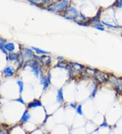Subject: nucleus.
Returning a JSON list of instances; mask_svg holds the SVG:
<instances>
[{
	"mask_svg": "<svg viewBox=\"0 0 122 134\" xmlns=\"http://www.w3.org/2000/svg\"><path fill=\"white\" fill-rule=\"evenodd\" d=\"M62 16L68 20H73L74 21L77 20L79 16V13L78 10L74 7H70L67 9L65 12L62 14Z\"/></svg>",
	"mask_w": 122,
	"mask_h": 134,
	"instance_id": "39448f33",
	"label": "nucleus"
},
{
	"mask_svg": "<svg viewBox=\"0 0 122 134\" xmlns=\"http://www.w3.org/2000/svg\"><path fill=\"white\" fill-rule=\"evenodd\" d=\"M102 24L103 25H105V26H106V27H107L109 28H121L119 26H118V25H113V24H111L107 23V22H105V21H102Z\"/></svg>",
	"mask_w": 122,
	"mask_h": 134,
	"instance_id": "aec40b11",
	"label": "nucleus"
},
{
	"mask_svg": "<svg viewBox=\"0 0 122 134\" xmlns=\"http://www.w3.org/2000/svg\"><path fill=\"white\" fill-rule=\"evenodd\" d=\"M25 65L29 66L31 68L32 72L34 73V75L37 78L40 77V71H41V64L37 60H29V61H27V63L25 64Z\"/></svg>",
	"mask_w": 122,
	"mask_h": 134,
	"instance_id": "20e7f679",
	"label": "nucleus"
},
{
	"mask_svg": "<svg viewBox=\"0 0 122 134\" xmlns=\"http://www.w3.org/2000/svg\"><path fill=\"white\" fill-rule=\"evenodd\" d=\"M30 118H31V116H30V114H29L28 111H25L23 112V115H22V117H21L20 121L23 123L27 122L30 119Z\"/></svg>",
	"mask_w": 122,
	"mask_h": 134,
	"instance_id": "2eb2a0df",
	"label": "nucleus"
},
{
	"mask_svg": "<svg viewBox=\"0 0 122 134\" xmlns=\"http://www.w3.org/2000/svg\"><path fill=\"white\" fill-rule=\"evenodd\" d=\"M54 67L55 68H63V69H65V70L69 71V68H70V64H69V62L64 60L63 61H58L57 64Z\"/></svg>",
	"mask_w": 122,
	"mask_h": 134,
	"instance_id": "9d476101",
	"label": "nucleus"
},
{
	"mask_svg": "<svg viewBox=\"0 0 122 134\" xmlns=\"http://www.w3.org/2000/svg\"><path fill=\"white\" fill-rule=\"evenodd\" d=\"M69 1L67 0H63L60 1L59 2H55L51 4L47 7V10L51 11L54 13H64L69 8Z\"/></svg>",
	"mask_w": 122,
	"mask_h": 134,
	"instance_id": "f257e3e1",
	"label": "nucleus"
},
{
	"mask_svg": "<svg viewBox=\"0 0 122 134\" xmlns=\"http://www.w3.org/2000/svg\"><path fill=\"white\" fill-rule=\"evenodd\" d=\"M56 59L58 60V61H63L64 60V58L63 56H58L56 57Z\"/></svg>",
	"mask_w": 122,
	"mask_h": 134,
	"instance_id": "cd10ccee",
	"label": "nucleus"
},
{
	"mask_svg": "<svg viewBox=\"0 0 122 134\" xmlns=\"http://www.w3.org/2000/svg\"><path fill=\"white\" fill-rule=\"evenodd\" d=\"M18 56H19L18 54H17V53H14V52H11V53H10L9 55H8V58H9V60H10V61H14V60H16L18 59Z\"/></svg>",
	"mask_w": 122,
	"mask_h": 134,
	"instance_id": "a211bd4d",
	"label": "nucleus"
},
{
	"mask_svg": "<svg viewBox=\"0 0 122 134\" xmlns=\"http://www.w3.org/2000/svg\"><path fill=\"white\" fill-rule=\"evenodd\" d=\"M31 4H35L36 6H40L41 4H42V2L43 1V0H28Z\"/></svg>",
	"mask_w": 122,
	"mask_h": 134,
	"instance_id": "412c9836",
	"label": "nucleus"
},
{
	"mask_svg": "<svg viewBox=\"0 0 122 134\" xmlns=\"http://www.w3.org/2000/svg\"><path fill=\"white\" fill-rule=\"evenodd\" d=\"M108 82L119 92H122V77H117L113 74L109 73Z\"/></svg>",
	"mask_w": 122,
	"mask_h": 134,
	"instance_id": "7ed1b4c3",
	"label": "nucleus"
},
{
	"mask_svg": "<svg viewBox=\"0 0 122 134\" xmlns=\"http://www.w3.org/2000/svg\"><path fill=\"white\" fill-rule=\"evenodd\" d=\"M5 47H6V50L9 51L10 53L13 52V51L15 50V45H14V44H13V43H7V44H5Z\"/></svg>",
	"mask_w": 122,
	"mask_h": 134,
	"instance_id": "dca6fc26",
	"label": "nucleus"
},
{
	"mask_svg": "<svg viewBox=\"0 0 122 134\" xmlns=\"http://www.w3.org/2000/svg\"><path fill=\"white\" fill-rule=\"evenodd\" d=\"M121 37H122V33H121Z\"/></svg>",
	"mask_w": 122,
	"mask_h": 134,
	"instance_id": "7c9ffc66",
	"label": "nucleus"
},
{
	"mask_svg": "<svg viewBox=\"0 0 122 134\" xmlns=\"http://www.w3.org/2000/svg\"><path fill=\"white\" fill-rule=\"evenodd\" d=\"M31 49L35 52L37 54H38V55H47V54H50V51L43 50H41V49L38 48V47H32Z\"/></svg>",
	"mask_w": 122,
	"mask_h": 134,
	"instance_id": "4468645a",
	"label": "nucleus"
},
{
	"mask_svg": "<svg viewBox=\"0 0 122 134\" xmlns=\"http://www.w3.org/2000/svg\"><path fill=\"white\" fill-rule=\"evenodd\" d=\"M33 59L37 60L42 67H49L52 63V58L50 56L42 55L41 56H35Z\"/></svg>",
	"mask_w": 122,
	"mask_h": 134,
	"instance_id": "0eeeda50",
	"label": "nucleus"
},
{
	"mask_svg": "<svg viewBox=\"0 0 122 134\" xmlns=\"http://www.w3.org/2000/svg\"><path fill=\"white\" fill-rule=\"evenodd\" d=\"M108 75H109V73L96 70L94 75L95 82L98 84H103L106 82H108Z\"/></svg>",
	"mask_w": 122,
	"mask_h": 134,
	"instance_id": "423d86ee",
	"label": "nucleus"
},
{
	"mask_svg": "<svg viewBox=\"0 0 122 134\" xmlns=\"http://www.w3.org/2000/svg\"><path fill=\"white\" fill-rule=\"evenodd\" d=\"M76 112L79 115H83V111H82V105L81 104H79L77 108H76Z\"/></svg>",
	"mask_w": 122,
	"mask_h": 134,
	"instance_id": "5701e85b",
	"label": "nucleus"
},
{
	"mask_svg": "<svg viewBox=\"0 0 122 134\" xmlns=\"http://www.w3.org/2000/svg\"><path fill=\"white\" fill-rule=\"evenodd\" d=\"M69 106L71 107V108H73V109H76L77 106V104H76V103H71V104H70Z\"/></svg>",
	"mask_w": 122,
	"mask_h": 134,
	"instance_id": "a878e982",
	"label": "nucleus"
},
{
	"mask_svg": "<svg viewBox=\"0 0 122 134\" xmlns=\"http://www.w3.org/2000/svg\"><path fill=\"white\" fill-rule=\"evenodd\" d=\"M95 28H96L97 30H99V31H104L105 30V27H103V24H100V25H98V26H96L94 27Z\"/></svg>",
	"mask_w": 122,
	"mask_h": 134,
	"instance_id": "b1692460",
	"label": "nucleus"
},
{
	"mask_svg": "<svg viewBox=\"0 0 122 134\" xmlns=\"http://www.w3.org/2000/svg\"><path fill=\"white\" fill-rule=\"evenodd\" d=\"M97 90H98V83L95 82L94 84V87H93V89H92V92H91L90 98H94V96L96 95V94Z\"/></svg>",
	"mask_w": 122,
	"mask_h": 134,
	"instance_id": "6ab92c4d",
	"label": "nucleus"
},
{
	"mask_svg": "<svg viewBox=\"0 0 122 134\" xmlns=\"http://www.w3.org/2000/svg\"><path fill=\"white\" fill-rule=\"evenodd\" d=\"M70 68L69 70V77H72L73 75H82L83 72L86 69V67L83 64L75 62H69Z\"/></svg>",
	"mask_w": 122,
	"mask_h": 134,
	"instance_id": "f03ea898",
	"label": "nucleus"
},
{
	"mask_svg": "<svg viewBox=\"0 0 122 134\" xmlns=\"http://www.w3.org/2000/svg\"><path fill=\"white\" fill-rule=\"evenodd\" d=\"M40 83H41V85L43 86V91H46L47 88L49 87V85H50L51 83L49 82V81H48V79H47V76H46V75L41 74V75L40 76Z\"/></svg>",
	"mask_w": 122,
	"mask_h": 134,
	"instance_id": "6e6552de",
	"label": "nucleus"
},
{
	"mask_svg": "<svg viewBox=\"0 0 122 134\" xmlns=\"http://www.w3.org/2000/svg\"><path fill=\"white\" fill-rule=\"evenodd\" d=\"M56 102L58 104H62L64 102V94H63V88L61 87L57 91L56 94Z\"/></svg>",
	"mask_w": 122,
	"mask_h": 134,
	"instance_id": "9b49d317",
	"label": "nucleus"
},
{
	"mask_svg": "<svg viewBox=\"0 0 122 134\" xmlns=\"http://www.w3.org/2000/svg\"><path fill=\"white\" fill-rule=\"evenodd\" d=\"M0 134H6V132L4 130H0Z\"/></svg>",
	"mask_w": 122,
	"mask_h": 134,
	"instance_id": "c756f323",
	"label": "nucleus"
},
{
	"mask_svg": "<svg viewBox=\"0 0 122 134\" xmlns=\"http://www.w3.org/2000/svg\"><path fill=\"white\" fill-rule=\"evenodd\" d=\"M100 127H109V125L107 124V123L106 122V121H105H105H103L102 124L100 125Z\"/></svg>",
	"mask_w": 122,
	"mask_h": 134,
	"instance_id": "bb28decb",
	"label": "nucleus"
},
{
	"mask_svg": "<svg viewBox=\"0 0 122 134\" xmlns=\"http://www.w3.org/2000/svg\"><path fill=\"white\" fill-rule=\"evenodd\" d=\"M23 57L26 59L31 60V58H33L35 54H34V51L32 50L31 48H24L23 50Z\"/></svg>",
	"mask_w": 122,
	"mask_h": 134,
	"instance_id": "1a4fd4ad",
	"label": "nucleus"
},
{
	"mask_svg": "<svg viewBox=\"0 0 122 134\" xmlns=\"http://www.w3.org/2000/svg\"><path fill=\"white\" fill-rule=\"evenodd\" d=\"M15 100H16V102H18L22 104H25L24 101V100L23 99V98H22L21 96H20V97H19V98H18V99H16Z\"/></svg>",
	"mask_w": 122,
	"mask_h": 134,
	"instance_id": "393cba45",
	"label": "nucleus"
},
{
	"mask_svg": "<svg viewBox=\"0 0 122 134\" xmlns=\"http://www.w3.org/2000/svg\"><path fill=\"white\" fill-rule=\"evenodd\" d=\"M15 73V69L12 67H7L4 69V73L6 77H12Z\"/></svg>",
	"mask_w": 122,
	"mask_h": 134,
	"instance_id": "ddd939ff",
	"label": "nucleus"
},
{
	"mask_svg": "<svg viewBox=\"0 0 122 134\" xmlns=\"http://www.w3.org/2000/svg\"><path fill=\"white\" fill-rule=\"evenodd\" d=\"M41 106H42V103L39 100H34L33 101L29 103L27 105L28 108H35Z\"/></svg>",
	"mask_w": 122,
	"mask_h": 134,
	"instance_id": "f8f14e48",
	"label": "nucleus"
},
{
	"mask_svg": "<svg viewBox=\"0 0 122 134\" xmlns=\"http://www.w3.org/2000/svg\"><path fill=\"white\" fill-rule=\"evenodd\" d=\"M6 43V40L1 39H0V50L2 51L3 53H4L5 54H7V50L5 47V44Z\"/></svg>",
	"mask_w": 122,
	"mask_h": 134,
	"instance_id": "f3484780",
	"label": "nucleus"
},
{
	"mask_svg": "<svg viewBox=\"0 0 122 134\" xmlns=\"http://www.w3.org/2000/svg\"><path fill=\"white\" fill-rule=\"evenodd\" d=\"M118 8H122V0H119V3H118Z\"/></svg>",
	"mask_w": 122,
	"mask_h": 134,
	"instance_id": "c85d7f7f",
	"label": "nucleus"
},
{
	"mask_svg": "<svg viewBox=\"0 0 122 134\" xmlns=\"http://www.w3.org/2000/svg\"><path fill=\"white\" fill-rule=\"evenodd\" d=\"M17 85L18 86V88H19V92H20V94L23 91V89H24V83L22 81H18L17 82Z\"/></svg>",
	"mask_w": 122,
	"mask_h": 134,
	"instance_id": "4be33fe9",
	"label": "nucleus"
}]
</instances>
